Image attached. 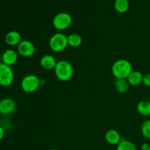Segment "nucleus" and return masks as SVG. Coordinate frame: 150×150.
Segmentation results:
<instances>
[{"mask_svg": "<svg viewBox=\"0 0 150 150\" xmlns=\"http://www.w3.org/2000/svg\"><path fill=\"white\" fill-rule=\"evenodd\" d=\"M117 150H137V148L132 142L122 139L117 146Z\"/></svg>", "mask_w": 150, "mask_h": 150, "instance_id": "18", "label": "nucleus"}, {"mask_svg": "<svg viewBox=\"0 0 150 150\" xmlns=\"http://www.w3.org/2000/svg\"><path fill=\"white\" fill-rule=\"evenodd\" d=\"M148 150H150V146H149V149H148Z\"/></svg>", "mask_w": 150, "mask_h": 150, "instance_id": "24", "label": "nucleus"}, {"mask_svg": "<svg viewBox=\"0 0 150 150\" xmlns=\"http://www.w3.org/2000/svg\"><path fill=\"white\" fill-rule=\"evenodd\" d=\"M137 111L142 116L150 115V102L146 100H142L137 105Z\"/></svg>", "mask_w": 150, "mask_h": 150, "instance_id": "17", "label": "nucleus"}, {"mask_svg": "<svg viewBox=\"0 0 150 150\" xmlns=\"http://www.w3.org/2000/svg\"><path fill=\"white\" fill-rule=\"evenodd\" d=\"M132 71V64L130 61L125 59L117 60L111 67L113 76L117 79H127Z\"/></svg>", "mask_w": 150, "mask_h": 150, "instance_id": "1", "label": "nucleus"}, {"mask_svg": "<svg viewBox=\"0 0 150 150\" xmlns=\"http://www.w3.org/2000/svg\"><path fill=\"white\" fill-rule=\"evenodd\" d=\"M4 128H3L2 127H1V125H0V141L1 140V139H3V137H4Z\"/></svg>", "mask_w": 150, "mask_h": 150, "instance_id": "22", "label": "nucleus"}, {"mask_svg": "<svg viewBox=\"0 0 150 150\" xmlns=\"http://www.w3.org/2000/svg\"><path fill=\"white\" fill-rule=\"evenodd\" d=\"M21 35L17 31H10L6 34L4 37V41L6 43L10 46H16L21 42Z\"/></svg>", "mask_w": 150, "mask_h": 150, "instance_id": "11", "label": "nucleus"}, {"mask_svg": "<svg viewBox=\"0 0 150 150\" xmlns=\"http://www.w3.org/2000/svg\"><path fill=\"white\" fill-rule=\"evenodd\" d=\"M18 54L23 57H30L35 53V45L32 41L23 40L17 46Z\"/></svg>", "mask_w": 150, "mask_h": 150, "instance_id": "7", "label": "nucleus"}, {"mask_svg": "<svg viewBox=\"0 0 150 150\" xmlns=\"http://www.w3.org/2000/svg\"><path fill=\"white\" fill-rule=\"evenodd\" d=\"M57 62L58 61H57L54 56L51 54H45L40 59V65L45 70H54Z\"/></svg>", "mask_w": 150, "mask_h": 150, "instance_id": "10", "label": "nucleus"}, {"mask_svg": "<svg viewBox=\"0 0 150 150\" xmlns=\"http://www.w3.org/2000/svg\"><path fill=\"white\" fill-rule=\"evenodd\" d=\"M130 83H128L127 79H117L114 83V87L119 93L126 92L130 88Z\"/></svg>", "mask_w": 150, "mask_h": 150, "instance_id": "15", "label": "nucleus"}, {"mask_svg": "<svg viewBox=\"0 0 150 150\" xmlns=\"http://www.w3.org/2000/svg\"><path fill=\"white\" fill-rule=\"evenodd\" d=\"M48 45L54 52H62L68 46L67 36L62 32H57L50 38Z\"/></svg>", "mask_w": 150, "mask_h": 150, "instance_id": "3", "label": "nucleus"}, {"mask_svg": "<svg viewBox=\"0 0 150 150\" xmlns=\"http://www.w3.org/2000/svg\"><path fill=\"white\" fill-rule=\"evenodd\" d=\"M54 70L56 77L63 82L70 81L73 77L74 73L72 64L66 60H59L57 62V65Z\"/></svg>", "mask_w": 150, "mask_h": 150, "instance_id": "2", "label": "nucleus"}, {"mask_svg": "<svg viewBox=\"0 0 150 150\" xmlns=\"http://www.w3.org/2000/svg\"><path fill=\"white\" fill-rule=\"evenodd\" d=\"M0 103H1V99H0Z\"/></svg>", "mask_w": 150, "mask_h": 150, "instance_id": "25", "label": "nucleus"}, {"mask_svg": "<svg viewBox=\"0 0 150 150\" xmlns=\"http://www.w3.org/2000/svg\"><path fill=\"white\" fill-rule=\"evenodd\" d=\"M141 131L144 137L150 139V120H145L144 122L142 125Z\"/></svg>", "mask_w": 150, "mask_h": 150, "instance_id": "19", "label": "nucleus"}, {"mask_svg": "<svg viewBox=\"0 0 150 150\" xmlns=\"http://www.w3.org/2000/svg\"><path fill=\"white\" fill-rule=\"evenodd\" d=\"M50 150H59V149H50Z\"/></svg>", "mask_w": 150, "mask_h": 150, "instance_id": "23", "label": "nucleus"}, {"mask_svg": "<svg viewBox=\"0 0 150 150\" xmlns=\"http://www.w3.org/2000/svg\"><path fill=\"white\" fill-rule=\"evenodd\" d=\"M142 83L146 86L150 87V73H146V74L144 75L143 82Z\"/></svg>", "mask_w": 150, "mask_h": 150, "instance_id": "20", "label": "nucleus"}, {"mask_svg": "<svg viewBox=\"0 0 150 150\" xmlns=\"http://www.w3.org/2000/svg\"><path fill=\"white\" fill-rule=\"evenodd\" d=\"M16 104L13 99L9 98L1 100L0 103V114L3 115H9L16 111Z\"/></svg>", "mask_w": 150, "mask_h": 150, "instance_id": "8", "label": "nucleus"}, {"mask_svg": "<svg viewBox=\"0 0 150 150\" xmlns=\"http://www.w3.org/2000/svg\"><path fill=\"white\" fill-rule=\"evenodd\" d=\"M18 59V53L16 50L11 48L5 50L1 55L2 63L10 67L16 64Z\"/></svg>", "mask_w": 150, "mask_h": 150, "instance_id": "9", "label": "nucleus"}, {"mask_svg": "<svg viewBox=\"0 0 150 150\" xmlns=\"http://www.w3.org/2000/svg\"><path fill=\"white\" fill-rule=\"evenodd\" d=\"M105 139L107 143L111 145H118L122 140L121 135L117 130L114 129L108 130L105 134Z\"/></svg>", "mask_w": 150, "mask_h": 150, "instance_id": "12", "label": "nucleus"}, {"mask_svg": "<svg viewBox=\"0 0 150 150\" xmlns=\"http://www.w3.org/2000/svg\"><path fill=\"white\" fill-rule=\"evenodd\" d=\"M114 6L116 11L120 13H125L128 10L130 3L128 0H115Z\"/></svg>", "mask_w": 150, "mask_h": 150, "instance_id": "16", "label": "nucleus"}, {"mask_svg": "<svg viewBox=\"0 0 150 150\" xmlns=\"http://www.w3.org/2000/svg\"><path fill=\"white\" fill-rule=\"evenodd\" d=\"M149 145L147 143H144L142 144V146H141V149L142 150H148L149 148Z\"/></svg>", "mask_w": 150, "mask_h": 150, "instance_id": "21", "label": "nucleus"}, {"mask_svg": "<svg viewBox=\"0 0 150 150\" xmlns=\"http://www.w3.org/2000/svg\"><path fill=\"white\" fill-rule=\"evenodd\" d=\"M83 39L79 34L72 33L67 36V43L69 46L72 48H78L81 45Z\"/></svg>", "mask_w": 150, "mask_h": 150, "instance_id": "14", "label": "nucleus"}, {"mask_svg": "<svg viewBox=\"0 0 150 150\" xmlns=\"http://www.w3.org/2000/svg\"><path fill=\"white\" fill-rule=\"evenodd\" d=\"M21 86L22 90L26 93L35 92L40 86V79L36 75H26L21 80Z\"/></svg>", "mask_w": 150, "mask_h": 150, "instance_id": "5", "label": "nucleus"}, {"mask_svg": "<svg viewBox=\"0 0 150 150\" xmlns=\"http://www.w3.org/2000/svg\"><path fill=\"white\" fill-rule=\"evenodd\" d=\"M143 78L144 74L142 72L138 71V70H133L127 77V80L131 86H138L143 82Z\"/></svg>", "mask_w": 150, "mask_h": 150, "instance_id": "13", "label": "nucleus"}, {"mask_svg": "<svg viewBox=\"0 0 150 150\" xmlns=\"http://www.w3.org/2000/svg\"><path fill=\"white\" fill-rule=\"evenodd\" d=\"M73 23L72 16L66 12H61L55 15L52 20L54 27L57 30L64 31L68 29Z\"/></svg>", "mask_w": 150, "mask_h": 150, "instance_id": "4", "label": "nucleus"}, {"mask_svg": "<svg viewBox=\"0 0 150 150\" xmlns=\"http://www.w3.org/2000/svg\"><path fill=\"white\" fill-rule=\"evenodd\" d=\"M14 81V73L10 66L0 64V86H9Z\"/></svg>", "mask_w": 150, "mask_h": 150, "instance_id": "6", "label": "nucleus"}]
</instances>
